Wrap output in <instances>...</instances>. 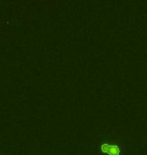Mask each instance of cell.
<instances>
[{
	"label": "cell",
	"mask_w": 147,
	"mask_h": 155,
	"mask_svg": "<svg viewBox=\"0 0 147 155\" xmlns=\"http://www.w3.org/2000/svg\"><path fill=\"white\" fill-rule=\"evenodd\" d=\"M101 149L104 153H107L108 155L120 154V148L117 145H113V144H104V145H102Z\"/></svg>",
	"instance_id": "obj_1"
}]
</instances>
